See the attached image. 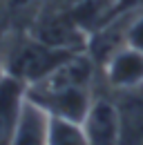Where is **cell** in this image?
I'll use <instances>...</instances> for the list:
<instances>
[{
	"label": "cell",
	"instance_id": "cell-1",
	"mask_svg": "<svg viewBox=\"0 0 143 145\" xmlns=\"http://www.w3.org/2000/svg\"><path fill=\"white\" fill-rule=\"evenodd\" d=\"M96 63L87 52H78L67 58L47 78L27 87V98L43 112L56 118L83 123L94 101L92 85L96 76Z\"/></svg>",
	"mask_w": 143,
	"mask_h": 145
},
{
	"label": "cell",
	"instance_id": "cell-2",
	"mask_svg": "<svg viewBox=\"0 0 143 145\" xmlns=\"http://www.w3.org/2000/svg\"><path fill=\"white\" fill-rule=\"evenodd\" d=\"M74 54H78V52L52 47V45L34 38L29 31L20 29L7 45V49H2L5 74L22 80L29 87V85L40 83L43 78H47L54 69H58Z\"/></svg>",
	"mask_w": 143,
	"mask_h": 145
},
{
	"label": "cell",
	"instance_id": "cell-3",
	"mask_svg": "<svg viewBox=\"0 0 143 145\" xmlns=\"http://www.w3.org/2000/svg\"><path fill=\"white\" fill-rule=\"evenodd\" d=\"M34 38L67 52H87L89 31L72 16L63 0H49L25 27Z\"/></svg>",
	"mask_w": 143,
	"mask_h": 145
},
{
	"label": "cell",
	"instance_id": "cell-4",
	"mask_svg": "<svg viewBox=\"0 0 143 145\" xmlns=\"http://www.w3.org/2000/svg\"><path fill=\"white\" fill-rule=\"evenodd\" d=\"M81 127L87 145H121V125L114 98L94 96Z\"/></svg>",
	"mask_w": 143,
	"mask_h": 145
},
{
	"label": "cell",
	"instance_id": "cell-5",
	"mask_svg": "<svg viewBox=\"0 0 143 145\" xmlns=\"http://www.w3.org/2000/svg\"><path fill=\"white\" fill-rule=\"evenodd\" d=\"M101 72L114 91L139 89L143 87V54L125 45L107 58Z\"/></svg>",
	"mask_w": 143,
	"mask_h": 145
},
{
	"label": "cell",
	"instance_id": "cell-6",
	"mask_svg": "<svg viewBox=\"0 0 143 145\" xmlns=\"http://www.w3.org/2000/svg\"><path fill=\"white\" fill-rule=\"evenodd\" d=\"M25 103H27V85L5 74L0 78V145L11 143Z\"/></svg>",
	"mask_w": 143,
	"mask_h": 145
},
{
	"label": "cell",
	"instance_id": "cell-7",
	"mask_svg": "<svg viewBox=\"0 0 143 145\" xmlns=\"http://www.w3.org/2000/svg\"><path fill=\"white\" fill-rule=\"evenodd\" d=\"M121 125V145H143V89L114 91Z\"/></svg>",
	"mask_w": 143,
	"mask_h": 145
},
{
	"label": "cell",
	"instance_id": "cell-8",
	"mask_svg": "<svg viewBox=\"0 0 143 145\" xmlns=\"http://www.w3.org/2000/svg\"><path fill=\"white\" fill-rule=\"evenodd\" d=\"M47 132H49V114L27 98L20 123L9 145H47Z\"/></svg>",
	"mask_w": 143,
	"mask_h": 145
},
{
	"label": "cell",
	"instance_id": "cell-9",
	"mask_svg": "<svg viewBox=\"0 0 143 145\" xmlns=\"http://www.w3.org/2000/svg\"><path fill=\"white\" fill-rule=\"evenodd\" d=\"M47 145H87V138H85V134H83L81 123L49 116Z\"/></svg>",
	"mask_w": 143,
	"mask_h": 145
},
{
	"label": "cell",
	"instance_id": "cell-10",
	"mask_svg": "<svg viewBox=\"0 0 143 145\" xmlns=\"http://www.w3.org/2000/svg\"><path fill=\"white\" fill-rule=\"evenodd\" d=\"M125 45L143 54V9L136 11L130 20L127 31H125Z\"/></svg>",
	"mask_w": 143,
	"mask_h": 145
},
{
	"label": "cell",
	"instance_id": "cell-11",
	"mask_svg": "<svg viewBox=\"0 0 143 145\" xmlns=\"http://www.w3.org/2000/svg\"><path fill=\"white\" fill-rule=\"evenodd\" d=\"M47 2H49V0H9L11 22L18 20V18H25V14H31V18H34ZM29 22H31V20H29Z\"/></svg>",
	"mask_w": 143,
	"mask_h": 145
},
{
	"label": "cell",
	"instance_id": "cell-12",
	"mask_svg": "<svg viewBox=\"0 0 143 145\" xmlns=\"http://www.w3.org/2000/svg\"><path fill=\"white\" fill-rule=\"evenodd\" d=\"M11 27V14H9V0H0V38L9 34Z\"/></svg>",
	"mask_w": 143,
	"mask_h": 145
},
{
	"label": "cell",
	"instance_id": "cell-13",
	"mask_svg": "<svg viewBox=\"0 0 143 145\" xmlns=\"http://www.w3.org/2000/svg\"><path fill=\"white\" fill-rule=\"evenodd\" d=\"M5 76V60H2V38H0V78Z\"/></svg>",
	"mask_w": 143,
	"mask_h": 145
},
{
	"label": "cell",
	"instance_id": "cell-14",
	"mask_svg": "<svg viewBox=\"0 0 143 145\" xmlns=\"http://www.w3.org/2000/svg\"><path fill=\"white\" fill-rule=\"evenodd\" d=\"M141 89H143V87H141Z\"/></svg>",
	"mask_w": 143,
	"mask_h": 145
}]
</instances>
